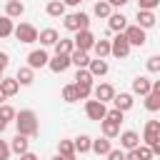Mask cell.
Returning <instances> with one entry per match:
<instances>
[{"label": "cell", "instance_id": "cell-14", "mask_svg": "<svg viewBox=\"0 0 160 160\" xmlns=\"http://www.w3.org/2000/svg\"><path fill=\"white\" fill-rule=\"evenodd\" d=\"M132 92H135V95H142V98L150 95V92H152V80H148L145 75H138V78L132 80Z\"/></svg>", "mask_w": 160, "mask_h": 160}, {"label": "cell", "instance_id": "cell-6", "mask_svg": "<svg viewBox=\"0 0 160 160\" xmlns=\"http://www.w3.org/2000/svg\"><path fill=\"white\" fill-rule=\"evenodd\" d=\"M75 50H82V52H90L92 48H95V35L90 32V30H80V32H75Z\"/></svg>", "mask_w": 160, "mask_h": 160}, {"label": "cell", "instance_id": "cell-46", "mask_svg": "<svg viewBox=\"0 0 160 160\" xmlns=\"http://www.w3.org/2000/svg\"><path fill=\"white\" fill-rule=\"evenodd\" d=\"M152 148V155H160V142H155V145H150Z\"/></svg>", "mask_w": 160, "mask_h": 160}, {"label": "cell", "instance_id": "cell-8", "mask_svg": "<svg viewBox=\"0 0 160 160\" xmlns=\"http://www.w3.org/2000/svg\"><path fill=\"white\" fill-rule=\"evenodd\" d=\"M110 42H112V55H115V58H128V55H130V48H132V45L128 42L125 32H118Z\"/></svg>", "mask_w": 160, "mask_h": 160}, {"label": "cell", "instance_id": "cell-26", "mask_svg": "<svg viewBox=\"0 0 160 160\" xmlns=\"http://www.w3.org/2000/svg\"><path fill=\"white\" fill-rule=\"evenodd\" d=\"M72 142H75V152H80V155L92 150V138H90V135H78Z\"/></svg>", "mask_w": 160, "mask_h": 160}, {"label": "cell", "instance_id": "cell-16", "mask_svg": "<svg viewBox=\"0 0 160 160\" xmlns=\"http://www.w3.org/2000/svg\"><path fill=\"white\" fill-rule=\"evenodd\" d=\"M70 65H72L70 55H55V58H50V62H48V68H50L52 72H65Z\"/></svg>", "mask_w": 160, "mask_h": 160}, {"label": "cell", "instance_id": "cell-15", "mask_svg": "<svg viewBox=\"0 0 160 160\" xmlns=\"http://www.w3.org/2000/svg\"><path fill=\"white\" fill-rule=\"evenodd\" d=\"M120 145L130 152V150L140 148V135H138L135 130H125V132H120Z\"/></svg>", "mask_w": 160, "mask_h": 160}, {"label": "cell", "instance_id": "cell-47", "mask_svg": "<svg viewBox=\"0 0 160 160\" xmlns=\"http://www.w3.org/2000/svg\"><path fill=\"white\" fill-rule=\"evenodd\" d=\"M62 2H65V5H80L82 0H62Z\"/></svg>", "mask_w": 160, "mask_h": 160}, {"label": "cell", "instance_id": "cell-40", "mask_svg": "<svg viewBox=\"0 0 160 160\" xmlns=\"http://www.w3.org/2000/svg\"><path fill=\"white\" fill-rule=\"evenodd\" d=\"M10 145L5 142V140H0V160H10Z\"/></svg>", "mask_w": 160, "mask_h": 160}, {"label": "cell", "instance_id": "cell-42", "mask_svg": "<svg viewBox=\"0 0 160 160\" xmlns=\"http://www.w3.org/2000/svg\"><path fill=\"white\" fill-rule=\"evenodd\" d=\"M8 65H10V58H8V52H0V72H2Z\"/></svg>", "mask_w": 160, "mask_h": 160}, {"label": "cell", "instance_id": "cell-34", "mask_svg": "<svg viewBox=\"0 0 160 160\" xmlns=\"http://www.w3.org/2000/svg\"><path fill=\"white\" fill-rule=\"evenodd\" d=\"M12 32H15V28H12V18L0 15V38H10Z\"/></svg>", "mask_w": 160, "mask_h": 160}, {"label": "cell", "instance_id": "cell-2", "mask_svg": "<svg viewBox=\"0 0 160 160\" xmlns=\"http://www.w3.org/2000/svg\"><path fill=\"white\" fill-rule=\"evenodd\" d=\"M120 122H122V112H120L118 108L108 110L105 120L100 122V128H102V135H105V138H118V135H120Z\"/></svg>", "mask_w": 160, "mask_h": 160}, {"label": "cell", "instance_id": "cell-17", "mask_svg": "<svg viewBox=\"0 0 160 160\" xmlns=\"http://www.w3.org/2000/svg\"><path fill=\"white\" fill-rule=\"evenodd\" d=\"M10 150L12 152H18V155H25L28 150H30V140H28V135H15L12 138V142H10Z\"/></svg>", "mask_w": 160, "mask_h": 160}, {"label": "cell", "instance_id": "cell-19", "mask_svg": "<svg viewBox=\"0 0 160 160\" xmlns=\"http://www.w3.org/2000/svg\"><path fill=\"white\" fill-rule=\"evenodd\" d=\"M112 102H115V108H118L120 112H128V110L132 108V102H135V100H132V92H120V95H115V100H112Z\"/></svg>", "mask_w": 160, "mask_h": 160}, {"label": "cell", "instance_id": "cell-25", "mask_svg": "<svg viewBox=\"0 0 160 160\" xmlns=\"http://www.w3.org/2000/svg\"><path fill=\"white\" fill-rule=\"evenodd\" d=\"M90 75L92 78H102V75H108V62L105 60H100V58H95V60H90Z\"/></svg>", "mask_w": 160, "mask_h": 160}, {"label": "cell", "instance_id": "cell-27", "mask_svg": "<svg viewBox=\"0 0 160 160\" xmlns=\"http://www.w3.org/2000/svg\"><path fill=\"white\" fill-rule=\"evenodd\" d=\"M0 90H2L8 98H12V95L20 90V82H18L15 78H2V82H0Z\"/></svg>", "mask_w": 160, "mask_h": 160}, {"label": "cell", "instance_id": "cell-4", "mask_svg": "<svg viewBox=\"0 0 160 160\" xmlns=\"http://www.w3.org/2000/svg\"><path fill=\"white\" fill-rule=\"evenodd\" d=\"M62 25H65V30H70V32H80V30H88L90 18H88V12H72V15L65 18Z\"/></svg>", "mask_w": 160, "mask_h": 160}, {"label": "cell", "instance_id": "cell-37", "mask_svg": "<svg viewBox=\"0 0 160 160\" xmlns=\"http://www.w3.org/2000/svg\"><path fill=\"white\" fill-rule=\"evenodd\" d=\"M15 118H18V112H15L10 105H0V120L10 122V120H15Z\"/></svg>", "mask_w": 160, "mask_h": 160}, {"label": "cell", "instance_id": "cell-11", "mask_svg": "<svg viewBox=\"0 0 160 160\" xmlns=\"http://www.w3.org/2000/svg\"><path fill=\"white\" fill-rule=\"evenodd\" d=\"M92 95H95V100H100V102H110V100H115V88H112L110 82H100V85L92 88Z\"/></svg>", "mask_w": 160, "mask_h": 160}, {"label": "cell", "instance_id": "cell-29", "mask_svg": "<svg viewBox=\"0 0 160 160\" xmlns=\"http://www.w3.org/2000/svg\"><path fill=\"white\" fill-rule=\"evenodd\" d=\"M138 25H140L142 30L152 28V25H155V15H152L150 10H138Z\"/></svg>", "mask_w": 160, "mask_h": 160}, {"label": "cell", "instance_id": "cell-36", "mask_svg": "<svg viewBox=\"0 0 160 160\" xmlns=\"http://www.w3.org/2000/svg\"><path fill=\"white\" fill-rule=\"evenodd\" d=\"M62 100H65V102H75V100H80V95H78V88H75V82H72V85H65V88H62Z\"/></svg>", "mask_w": 160, "mask_h": 160}, {"label": "cell", "instance_id": "cell-51", "mask_svg": "<svg viewBox=\"0 0 160 160\" xmlns=\"http://www.w3.org/2000/svg\"><path fill=\"white\" fill-rule=\"evenodd\" d=\"M0 82H2V72H0Z\"/></svg>", "mask_w": 160, "mask_h": 160}, {"label": "cell", "instance_id": "cell-13", "mask_svg": "<svg viewBox=\"0 0 160 160\" xmlns=\"http://www.w3.org/2000/svg\"><path fill=\"white\" fill-rule=\"evenodd\" d=\"M108 28H110V32H125L128 30V18L122 12H112L108 18Z\"/></svg>", "mask_w": 160, "mask_h": 160}, {"label": "cell", "instance_id": "cell-35", "mask_svg": "<svg viewBox=\"0 0 160 160\" xmlns=\"http://www.w3.org/2000/svg\"><path fill=\"white\" fill-rule=\"evenodd\" d=\"M145 110H150V112H158L160 110V95L158 92L145 95Z\"/></svg>", "mask_w": 160, "mask_h": 160}, {"label": "cell", "instance_id": "cell-23", "mask_svg": "<svg viewBox=\"0 0 160 160\" xmlns=\"http://www.w3.org/2000/svg\"><path fill=\"white\" fill-rule=\"evenodd\" d=\"M72 52H75V40L60 38L58 45H55V55H72Z\"/></svg>", "mask_w": 160, "mask_h": 160}, {"label": "cell", "instance_id": "cell-10", "mask_svg": "<svg viewBox=\"0 0 160 160\" xmlns=\"http://www.w3.org/2000/svg\"><path fill=\"white\" fill-rule=\"evenodd\" d=\"M142 140H145V145H155V142H160V120H148V122H145Z\"/></svg>", "mask_w": 160, "mask_h": 160}, {"label": "cell", "instance_id": "cell-43", "mask_svg": "<svg viewBox=\"0 0 160 160\" xmlns=\"http://www.w3.org/2000/svg\"><path fill=\"white\" fill-rule=\"evenodd\" d=\"M20 160H38V155H35V152H30V150H28V152H25V155H20Z\"/></svg>", "mask_w": 160, "mask_h": 160}, {"label": "cell", "instance_id": "cell-5", "mask_svg": "<svg viewBox=\"0 0 160 160\" xmlns=\"http://www.w3.org/2000/svg\"><path fill=\"white\" fill-rule=\"evenodd\" d=\"M12 35H15L20 42H28V45H30V42H35V40L40 38V32L35 30V25H30V22H20V25L15 28V32H12Z\"/></svg>", "mask_w": 160, "mask_h": 160}, {"label": "cell", "instance_id": "cell-48", "mask_svg": "<svg viewBox=\"0 0 160 160\" xmlns=\"http://www.w3.org/2000/svg\"><path fill=\"white\" fill-rule=\"evenodd\" d=\"M5 128H8V122H5V120H0V135L5 132Z\"/></svg>", "mask_w": 160, "mask_h": 160}, {"label": "cell", "instance_id": "cell-21", "mask_svg": "<svg viewBox=\"0 0 160 160\" xmlns=\"http://www.w3.org/2000/svg\"><path fill=\"white\" fill-rule=\"evenodd\" d=\"M40 45H58V40H60V35H58V30L55 28H45V30H40Z\"/></svg>", "mask_w": 160, "mask_h": 160}, {"label": "cell", "instance_id": "cell-31", "mask_svg": "<svg viewBox=\"0 0 160 160\" xmlns=\"http://www.w3.org/2000/svg\"><path fill=\"white\" fill-rule=\"evenodd\" d=\"M92 12H95L98 18H110V15H112V5H110L108 0H98L95 8H92Z\"/></svg>", "mask_w": 160, "mask_h": 160}, {"label": "cell", "instance_id": "cell-12", "mask_svg": "<svg viewBox=\"0 0 160 160\" xmlns=\"http://www.w3.org/2000/svg\"><path fill=\"white\" fill-rule=\"evenodd\" d=\"M48 62H50V58H48L45 50H30L28 52V68L38 70V68H45Z\"/></svg>", "mask_w": 160, "mask_h": 160}, {"label": "cell", "instance_id": "cell-44", "mask_svg": "<svg viewBox=\"0 0 160 160\" xmlns=\"http://www.w3.org/2000/svg\"><path fill=\"white\" fill-rule=\"evenodd\" d=\"M108 2H110L112 8H122V5H125V2H130V0H108Z\"/></svg>", "mask_w": 160, "mask_h": 160}, {"label": "cell", "instance_id": "cell-7", "mask_svg": "<svg viewBox=\"0 0 160 160\" xmlns=\"http://www.w3.org/2000/svg\"><path fill=\"white\" fill-rule=\"evenodd\" d=\"M85 115H88L90 120L102 122L105 115H108V108H105V102H100V100H88V102H85Z\"/></svg>", "mask_w": 160, "mask_h": 160}, {"label": "cell", "instance_id": "cell-41", "mask_svg": "<svg viewBox=\"0 0 160 160\" xmlns=\"http://www.w3.org/2000/svg\"><path fill=\"white\" fill-rule=\"evenodd\" d=\"M125 155L128 152H122V150H110L108 152V160H125Z\"/></svg>", "mask_w": 160, "mask_h": 160}, {"label": "cell", "instance_id": "cell-3", "mask_svg": "<svg viewBox=\"0 0 160 160\" xmlns=\"http://www.w3.org/2000/svg\"><path fill=\"white\" fill-rule=\"evenodd\" d=\"M75 88H78L80 100H88L90 98V92H92V75H90L88 68H82V70L75 72Z\"/></svg>", "mask_w": 160, "mask_h": 160}, {"label": "cell", "instance_id": "cell-45", "mask_svg": "<svg viewBox=\"0 0 160 160\" xmlns=\"http://www.w3.org/2000/svg\"><path fill=\"white\" fill-rule=\"evenodd\" d=\"M152 92H158V95H160V80H152Z\"/></svg>", "mask_w": 160, "mask_h": 160}, {"label": "cell", "instance_id": "cell-38", "mask_svg": "<svg viewBox=\"0 0 160 160\" xmlns=\"http://www.w3.org/2000/svg\"><path fill=\"white\" fill-rule=\"evenodd\" d=\"M148 72H160V55L148 58Z\"/></svg>", "mask_w": 160, "mask_h": 160}, {"label": "cell", "instance_id": "cell-9", "mask_svg": "<svg viewBox=\"0 0 160 160\" xmlns=\"http://www.w3.org/2000/svg\"><path fill=\"white\" fill-rule=\"evenodd\" d=\"M125 38H128V42L132 45V48H142L145 45V30L140 28V25H128V30H125Z\"/></svg>", "mask_w": 160, "mask_h": 160}, {"label": "cell", "instance_id": "cell-20", "mask_svg": "<svg viewBox=\"0 0 160 160\" xmlns=\"http://www.w3.org/2000/svg\"><path fill=\"white\" fill-rule=\"evenodd\" d=\"M65 8H68V5H65L62 0H50V2L45 5V12H48L50 18H62V15H65Z\"/></svg>", "mask_w": 160, "mask_h": 160}, {"label": "cell", "instance_id": "cell-1", "mask_svg": "<svg viewBox=\"0 0 160 160\" xmlns=\"http://www.w3.org/2000/svg\"><path fill=\"white\" fill-rule=\"evenodd\" d=\"M15 128L20 135H28V138L38 135V115L32 110H20L15 118Z\"/></svg>", "mask_w": 160, "mask_h": 160}, {"label": "cell", "instance_id": "cell-33", "mask_svg": "<svg viewBox=\"0 0 160 160\" xmlns=\"http://www.w3.org/2000/svg\"><path fill=\"white\" fill-rule=\"evenodd\" d=\"M58 155L75 158V142H72V140H60V142H58Z\"/></svg>", "mask_w": 160, "mask_h": 160}, {"label": "cell", "instance_id": "cell-28", "mask_svg": "<svg viewBox=\"0 0 160 160\" xmlns=\"http://www.w3.org/2000/svg\"><path fill=\"white\" fill-rule=\"evenodd\" d=\"M112 150V145H110V138H98V140H92V152H98V155H108Z\"/></svg>", "mask_w": 160, "mask_h": 160}, {"label": "cell", "instance_id": "cell-49", "mask_svg": "<svg viewBox=\"0 0 160 160\" xmlns=\"http://www.w3.org/2000/svg\"><path fill=\"white\" fill-rule=\"evenodd\" d=\"M52 160H75V158H65V155H58V158H52Z\"/></svg>", "mask_w": 160, "mask_h": 160}, {"label": "cell", "instance_id": "cell-30", "mask_svg": "<svg viewBox=\"0 0 160 160\" xmlns=\"http://www.w3.org/2000/svg\"><path fill=\"white\" fill-rule=\"evenodd\" d=\"M70 60H72V65H78V70L90 68V55H88V52H82V50H75V52L70 55Z\"/></svg>", "mask_w": 160, "mask_h": 160}, {"label": "cell", "instance_id": "cell-39", "mask_svg": "<svg viewBox=\"0 0 160 160\" xmlns=\"http://www.w3.org/2000/svg\"><path fill=\"white\" fill-rule=\"evenodd\" d=\"M138 2H140V8H138V10H150V12L160 5V0H138Z\"/></svg>", "mask_w": 160, "mask_h": 160}, {"label": "cell", "instance_id": "cell-22", "mask_svg": "<svg viewBox=\"0 0 160 160\" xmlns=\"http://www.w3.org/2000/svg\"><path fill=\"white\" fill-rule=\"evenodd\" d=\"M22 12H25V5L20 0H8L5 2V15L8 18H20Z\"/></svg>", "mask_w": 160, "mask_h": 160}, {"label": "cell", "instance_id": "cell-18", "mask_svg": "<svg viewBox=\"0 0 160 160\" xmlns=\"http://www.w3.org/2000/svg\"><path fill=\"white\" fill-rule=\"evenodd\" d=\"M150 158H152V148L150 145H140V148H135V150H130L125 155V160H150Z\"/></svg>", "mask_w": 160, "mask_h": 160}, {"label": "cell", "instance_id": "cell-24", "mask_svg": "<svg viewBox=\"0 0 160 160\" xmlns=\"http://www.w3.org/2000/svg\"><path fill=\"white\" fill-rule=\"evenodd\" d=\"M92 50H95V58H100V60H105L108 55H112V42H110V40H98Z\"/></svg>", "mask_w": 160, "mask_h": 160}, {"label": "cell", "instance_id": "cell-32", "mask_svg": "<svg viewBox=\"0 0 160 160\" xmlns=\"http://www.w3.org/2000/svg\"><path fill=\"white\" fill-rule=\"evenodd\" d=\"M32 78H35V75H32V68H28V65H22V68L18 70V75H15V80H18L20 85H30Z\"/></svg>", "mask_w": 160, "mask_h": 160}, {"label": "cell", "instance_id": "cell-50", "mask_svg": "<svg viewBox=\"0 0 160 160\" xmlns=\"http://www.w3.org/2000/svg\"><path fill=\"white\" fill-rule=\"evenodd\" d=\"M5 98H8V95H5V92H2V90H0V102H2V100H5Z\"/></svg>", "mask_w": 160, "mask_h": 160}]
</instances>
